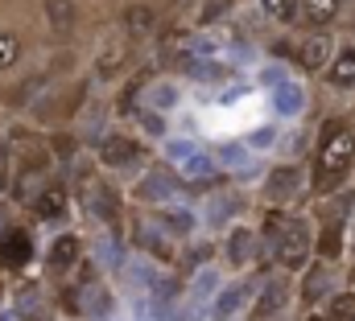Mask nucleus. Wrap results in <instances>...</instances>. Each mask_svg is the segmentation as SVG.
Returning a JSON list of instances; mask_svg holds the SVG:
<instances>
[{
	"mask_svg": "<svg viewBox=\"0 0 355 321\" xmlns=\"http://www.w3.org/2000/svg\"><path fill=\"white\" fill-rule=\"evenodd\" d=\"M355 165V128L347 120H331L318 136L314 157V194H335Z\"/></svg>",
	"mask_w": 355,
	"mask_h": 321,
	"instance_id": "1",
	"label": "nucleus"
},
{
	"mask_svg": "<svg viewBox=\"0 0 355 321\" xmlns=\"http://www.w3.org/2000/svg\"><path fill=\"white\" fill-rule=\"evenodd\" d=\"M327 318H331V321H355V293H343V297H335Z\"/></svg>",
	"mask_w": 355,
	"mask_h": 321,
	"instance_id": "21",
	"label": "nucleus"
},
{
	"mask_svg": "<svg viewBox=\"0 0 355 321\" xmlns=\"http://www.w3.org/2000/svg\"><path fill=\"white\" fill-rule=\"evenodd\" d=\"M79 255H83V243L79 235H58V239L50 243V268L54 272H71V268H79Z\"/></svg>",
	"mask_w": 355,
	"mask_h": 321,
	"instance_id": "9",
	"label": "nucleus"
},
{
	"mask_svg": "<svg viewBox=\"0 0 355 321\" xmlns=\"http://www.w3.org/2000/svg\"><path fill=\"white\" fill-rule=\"evenodd\" d=\"M25 321H54V318H50V309H46V305H37V309H33Z\"/></svg>",
	"mask_w": 355,
	"mask_h": 321,
	"instance_id": "26",
	"label": "nucleus"
},
{
	"mask_svg": "<svg viewBox=\"0 0 355 321\" xmlns=\"http://www.w3.org/2000/svg\"><path fill=\"white\" fill-rule=\"evenodd\" d=\"M285 301H289V288H285V284L277 280V284H268V288H265V297H261V305L252 309V318H257V321L272 318L277 309H285Z\"/></svg>",
	"mask_w": 355,
	"mask_h": 321,
	"instance_id": "13",
	"label": "nucleus"
},
{
	"mask_svg": "<svg viewBox=\"0 0 355 321\" xmlns=\"http://www.w3.org/2000/svg\"><path fill=\"white\" fill-rule=\"evenodd\" d=\"M46 17H50L54 33H71V29H75V8H71V0H50V4H46Z\"/></svg>",
	"mask_w": 355,
	"mask_h": 321,
	"instance_id": "17",
	"label": "nucleus"
},
{
	"mask_svg": "<svg viewBox=\"0 0 355 321\" xmlns=\"http://www.w3.org/2000/svg\"><path fill=\"white\" fill-rule=\"evenodd\" d=\"M33 259V235L25 227H4L0 231V268L4 272H21Z\"/></svg>",
	"mask_w": 355,
	"mask_h": 321,
	"instance_id": "4",
	"label": "nucleus"
},
{
	"mask_svg": "<svg viewBox=\"0 0 355 321\" xmlns=\"http://www.w3.org/2000/svg\"><path fill=\"white\" fill-rule=\"evenodd\" d=\"M293 58H297V66L302 71H322L327 66V58H331V37L327 33H314V37H306V42H297V50H293Z\"/></svg>",
	"mask_w": 355,
	"mask_h": 321,
	"instance_id": "7",
	"label": "nucleus"
},
{
	"mask_svg": "<svg viewBox=\"0 0 355 321\" xmlns=\"http://www.w3.org/2000/svg\"><path fill=\"white\" fill-rule=\"evenodd\" d=\"M331 280H335V272L322 268V264H314V268L306 272V280H302V297H306V305H318V301L331 293Z\"/></svg>",
	"mask_w": 355,
	"mask_h": 321,
	"instance_id": "11",
	"label": "nucleus"
},
{
	"mask_svg": "<svg viewBox=\"0 0 355 321\" xmlns=\"http://www.w3.org/2000/svg\"><path fill=\"white\" fill-rule=\"evenodd\" d=\"M29 202H33V214L37 219H62L67 214V185L62 181H46Z\"/></svg>",
	"mask_w": 355,
	"mask_h": 321,
	"instance_id": "5",
	"label": "nucleus"
},
{
	"mask_svg": "<svg viewBox=\"0 0 355 321\" xmlns=\"http://www.w3.org/2000/svg\"><path fill=\"white\" fill-rule=\"evenodd\" d=\"M166 190H170V181H166V177H153V181H141L137 194H141V202H157Z\"/></svg>",
	"mask_w": 355,
	"mask_h": 321,
	"instance_id": "23",
	"label": "nucleus"
},
{
	"mask_svg": "<svg viewBox=\"0 0 355 321\" xmlns=\"http://www.w3.org/2000/svg\"><path fill=\"white\" fill-rule=\"evenodd\" d=\"M339 12V0H302V17L310 25H331Z\"/></svg>",
	"mask_w": 355,
	"mask_h": 321,
	"instance_id": "14",
	"label": "nucleus"
},
{
	"mask_svg": "<svg viewBox=\"0 0 355 321\" xmlns=\"http://www.w3.org/2000/svg\"><path fill=\"white\" fill-rule=\"evenodd\" d=\"M227 8H232V0H207V4H202V25L223 21V17H227Z\"/></svg>",
	"mask_w": 355,
	"mask_h": 321,
	"instance_id": "24",
	"label": "nucleus"
},
{
	"mask_svg": "<svg viewBox=\"0 0 355 321\" xmlns=\"http://www.w3.org/2000/svg\"><path fill=\"white\" fill-rule=\"evenodd\" d=\"M272 103H277V111H281V116H297V111H302V91H297L293 82H277Z\"/></svg>",
	"mask_w": 355,
	"mask_h": 321,
	"instance_id": "15",
	"label": "nucleus"
},
{
	"mask_svg": "<svg viewBox=\"0 0 355 321\" xmlns=\"http://www.w3.org/2000/svg\"><path fill=\"white\" fill-rule=\"evenodd\" d=\"M339 235H343V223L331 219V223L322 227V239H318V255H322V259H335V255H339V247H343Z\"/></svg>",
	"mask_w": 355,
	"mask_h": 321,
	"instance_id": "18",
	"label": "nucleus"
},
{
	"mask_svg": "<svg viewBox=\"0 0 355 321\" xmlns=\"http://www.w3.org/2000/svg\"><path fill=\"white\" fill-rule=\"evenodd\" d=\"M268 235H272V259L285 272H297V268L310 264L314 235H310L306 219H289L285 210H277V214H268Z\"/></svg>",
	"mask_w": 355,
	"mask_h": 321,
	"instance_id": "2",
	"label": "nucleus"
},
{
	"mask_svg": "<svg viewBox=\"0 0 355 321\" xmlns=\"http://www.w3.org/2000/svg\"><path fill=\"white\" fill-rule=\"evenodd\" d=\"M17 54H21L17 33H0V71H8V66L17 62Z\"/></svg>",
	"mask_w": 355,
	"mask_h": 321,
	"instance_id": "22",
	"label": "nucleus"
},
{
	"mask_svg": "<svg viewBox=\"0 0 355 321\" xmlns=\"http://www.w3.org/2000/svg\"><path fill=\"white\" fill-rule=\"evenodd\" d=\"M99 157H103V165H112V169H128V165L141 160V145L128 140V136H103Z\"/></svg>",
	"mask_w": 355,
	"mask_h": 321,
	"instance_id": "8",
	"label": "nucleus"
},
{
	"mask_svg": "<svg viewBox=\"0 0 355 321\" xmlns=\"http://www.w3.org/2000/svg\"><path fill=\"white\" fill-rule=\"evenodd\" d=\"M297 190H302V169L285 165V169H272V177H268V185H265V198L268 202H277V210H281Z\"/></svg>",
	"mask_w": 355,
	"mask_h": 321,
	"instance_id": "6",
	"label": "nucleus"
},
{
	"mask_svg": "<svg viewBox=\"0 0 355 321\" xmlns=\"http://www.w3.org/2000/svg\"><path fill=\"white\" fill-rule=\"evenodd\" d=\"M91 210L99 214V219H116V194L107 190V185H91Z\"/></svg>",
	"mask_w": 355,
	"mask_h": 321,
	"instance_id": "19",
	"label": "nucleus"
},
{
	"mask_svg": "<svg viewBox=\"0 0 355 321\" xmlns=\"http://www.w3.org/2000/svg\"><path fill=\"white\" fill-rule=\"evenodd\" d=\"M0 181H8V145L0 140Z\"/></svg>",
	"mask_w": 355,
	"mask_h": 321,
	"instance_id": "25",
	"label": "nucleus"
},
{
	"mask_svg": "<svg viewBox=\"0 0 355 321\" xmlns=\"http://www.w3.org/2000/svg\"><path fill=\"white\" fill-rule=\"evenodd\" d=\"M0 297H4V288H0Z\"/></svg>",
	"mask_w": 355,
	"mask_h": 321,
	"instance_id": "29",
	"label": "nucleus"
},
{
	"mask_svg": "<svg viewBox=\"0 0 355 321\" xmlns=\"http://www.w3.org/2000/svg\"><path fill=\"white\" fill-rule=\"evenodd\" d=\"M124 21H128V29H132V33H145V29H153V8H145V4H132Z\"/></svg>",
	"mask_w": 355,
	"mask_h": 321,
	"instance_id": "20",
	"label": "nucleus"
},
{
	"mask_svg": "<svg viewBox=\"0 0 355 321\" xmlns=\"http://www.w3.org/2000/svg\"><path fill=\"white\" fill-rule=\"evenodd\" d=\"M331 86L339 91H355V46H343L331 62Z\"/></svg>",
	"mask_w": 355,
	"mask_h": 321,
	"instance_id": "12",
	"label": "nucleus"
},
{
	"mask_svg": "<svg viewBox=\"0 0 355 321\" xmlns=\"http://www.w3.org/2000/svg\"><path fill=\"white\" fill-rule=\"evenodd\" d=\"M306 321H331V318H327V313H310Z\"/></svg>",
	"mask_w": 355,
	"mask_h": 321,
	"instance_id": "27",
	"label": "nucleus"
},
{
	"mask_svg": "<svg viewBox=\"0 0 355 321\" xmlns=\"http://www.w3.org/2000/svg\"><path fill=\"white\" fill-rule=\"evenodd\" d=\"M0 321H8V318H4V313H0Z\"/></svg>",
	"mask_w": 355,
	"mask_h": 321,
	"instance_id": "28",
	"label": "nucleus"
},
{
	"mask_svg": "<svg viewBox=\"0 0 355 321\" xmlns=\"http://www.w3.org/2000/svg\"><path fill=\"white\" fill-rule=\"evenodd\" d=\"M8 153H17V194L29 198V185H46V173H50V149L25 132H17V140L8 145Z\"/></svg>",
	"mask_w": 355,
	"mask_h": 321,
	"instance_id": "3",
	"label": "nucleus"
},
{
	"mask_svg": "<svg viewBox=\"0 0 355 321\" xmlns=\"http://www.w3.org/2000/svg\"><path fill=\"white\" fill-rule=\"evenodd\" d=\"M244 301H248V284H244V280H240V284H227V288L219 293V301L211 305V318H215V321L236 318V313L244 309Z\"/></svg>",
	"mask_w": 355,
	"mask_h": 321,
	"instance_id": "10",
	"label": "nucleus"
},
{
	"mask_svg": "<svg viewBox=\"0 0 355 321\" xmlns=\"http://www.w3.org/2000/svg\"><path fill=\"white\" fill-rule=\"evenodd\" d=\"M227 255H232L236 268H244V264L257 255V235H252V231H236V235H232V247H227Z\"/></svg>",
	"mask_w": 355,
	"mask_h": 321,
	"instance_id": "16",
	"label": "nucleus"
}]
</instances>
